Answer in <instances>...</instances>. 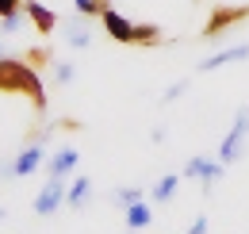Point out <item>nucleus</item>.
Here are the masks:
<instances>
[{
  "label": "nucleus",
  "instance_id": "nucleus-5",
  "mask_svg": "<svg viewBox=\"0 0 249 234\" xmlns=\"http://www.w3.org/2000/svg\"><path fill=\"white\" fill-rule=\"evenodd\" d=\"M62 204H65V180L62 176H50V180L38 188V196H35V211H38V215H54Z\"/></svg>",
  "mask_w": 249,
  "mask_h": 234
},
{
  "label": "nucleus",
  "instance_id": "nucleus-12",
  "mask_svg": "<svg viewBox=\"0 0 249 234\" xmlns=\"http://www.w3.org/2000/svg\"><path fill=\"white\" fill-rule=\"evenodd\" d=\"M126 211V227L130 231H142V227H150L154 223V200L146 204V200H138V204H130V207H123Z\"/></svg>",
  "mask_w": 249,
  "mask_h": 234
},
{
  "label": "nucleus",
  "instance_id": "nucleus-21",
  "mask_svg": "<svg viewBox=\"0 0 249 234\" xmlns=\"http://www.w3.org/2000/svg\"><path fill=\"white\" fill-rule=\"evenodd\" d=\"M19 8H23V0H0V16H12Z\"/></svg>",
  "mask_w": 249,
  "mask_h": 234
},
{
  "label": "nucleus",
  "instance_id": "nucleus-14",
  "mask_svg": "<svg viewBox=\"0 0 249 234\" xmlns=\"http://www.w3.org/2000/svg\"><path fill=\"white\" fill-rule=\"evenodd\" d=\"M180 180H184V176H180V173H169V176H161V180H157L154 188H150V200H154V204H169Z\"/></svg>",
  "mask_w": 249,
  "mask_h": 234
},
{
  "label": "nucleus",
  "instance_id": "nucleus-16",
  "mask_svg": "<svg viewBox=\"0 0 249 234\" xmlns=\"http://www.w3.org/2000/svg\"><path fill=\"white\" fill-rule=\"evenodd\" d=\"M23 16H27L23 8H19V12H12V16H0V35H16V31L23 27Z\"/></svg>",
  "mask_w": 249,
  "mask_h": 234
},
{
  "label": "nucleus",
  "instance_id": "nucleus-1",
  "mask_svg": "<svg viewBox=\"0 0 249 234\" xmlns=\"http://www.w3.org/2000/svg\"><path fill=\"white\" fill-rule=\"evenodd\" d=\"M0 92H23L38 116L46 112V88H42V81H38L31 61L0 58Z\"/></svg>",
  "mask_w": 249,
  "mask_h": 234
},
{
  "label": "nucleus",
  "instance_id": "nucleus-23",
  "mask_svg": "<svg viewBox=\"0 0 249 234\" xmlns=\"http://www.w3.org/2000/svg\"><path fill=\"white\" fill-rule=\"evenodd\" d=\"M4 215H8V211H4V207H0V219H4Z\"/></svg>",
  "mask_w": 249,
  "mask_h": 234
},
{
  "label": "nucleus",
  "instance_id": "nucleus-4",
  "mask_svg": "<svg viewBox=\"0 0 249 234\" xmlns=\"http://www.w3.org/2000/svg\"><path fill=\"white\" fill-rule=\"evenodd\" d=\"M242 20H249V4H242V8H211V20L203 27V39H222L226 31L234 27V23H242Z\"/></svg>",
  "mask_w": 249,
  "mask_h": 234
},
{
  "label": "nucleus",
  "instance_id": "nucleus-24",
  "mask_svg": "<svg viewBox=\"0 0 249 234\" xmlns=\"http://www.w3.org/2000/svg\"><path fill=\"white\" fill-rule=\"evenodd\" d=\"M0 58H4V42H0Z\"/></svg>",
  "mask_w": 249,
  "mask_h": 234
},
{
  "label": "nucleus",
  "instance_id": "nucleus-2",
  "mask_svg": "<svg viewBox=\"0 0 249 234\" xmlns=\"http://www.w3.org/2000/svg\"><path fill=\"white\" fill-rule=\"evenodd\" d=\"M246 138H249V108H242V112L234 116V123H230V131H226L222 146H218V161H222V165H230V161H242Z\"/></svg>",
  "mask_w": 249,
  "mask_h": 234
},
{
  "label": "nucleus",
  "instance_id": "nucleus-6",
  "mask_svg": "<svg viewBox=\"0 0 249 234\" xmlns=\"http://www.w3.org/2000/svg\"><path fill=\"white\" fill-rule=\"evenodd\" d=\"M100 20H104V31L115 39V42H123V46H134V23L119 16L111 4H104V12H100Z\"/></svg>",
  "mask_w": 249,
  "mask_h": 234
},
{
  "label": "nucleus",
  "instance_id": "nucleus-18",
  "mask_svg": "<svg viewBox=\"0 0 249 234\" xmlns=\"http://www.w3.org/2000/svg\"><path fill=\"white\" fill-rule=\"evenodd\" d=\"M54 77H58V85H73L77 81V65H69V61L54 65Z\"/></svg>",
  "mask_w": 249,
  "mask_h": 234
},
{
  "label": "nucleus",
  "instance_id": "nucleus-11",
  "mask_svg": "<svg viewBox=\"0 0 249 234\" xmlns=\"http://www.w3.org/2000/svg\"><path fill=\"white\" fill-rule=\"evenodd\" d=\"M77 161H81V154H77L73 146H62L54 157H50V161H46V173H50V176H62V180H65V176L77 169Z\"/></svg>",
  "mask_w": 249,
  "mask_h": 234
},
{
  "label": "nucleus",
  "instance_id": "nucleus-13",
  "mask_svg": "<svg viewBox=\"0 0 249 234\" xmlns=\"http://www.w3.org/2000/svg\"><path fill=\"white\" fill-rule=\"evenodd\" d=\"M89 196H92V180H89V176H77V180L65 188V204L69 207H85Z\"/></svg>",
  "mask_w": 249,
  "mask_h": 234
},
{
  "label": "nucleus",
  "instance_id": "nucleus-15",
  "mask_svg": "<svg viewBox=\"0 0 249 234\" xmlns=\"http://www.w3.org/2000/svg\"><path fill=\"white\" fill-rule=\"evenodd\" d=\"M157 42H161L157 23H134V46H157Z\"/></svg>",
  "mask_w": 249,
  "mask_h": 234
},
{
  "label": "nucleus",
  "instance_id": "nucleus-3",
  "mask_svg": "<svg viewBox=\"0 0 249 234\" xmlns=\"http://www.w3.org/2000/svg\"><path fill=\"white\" fill-rule=\"evenodd\" d=\"M222 169H226V165H222L218 157H203V154H199V157H192L184 169H180V176H184V180H199V184H203V196H211V188L218 184Z\"/></svg>",
  "mask_w": 249,
  "mask_h": 234
},
{
  "label": "nucleus",
  "instance_id": "nucleus-8",
  "mask_svg": "<svg viewBox=\"0 0 249 234\" xmlns=\"http://www.w3.org/2000/svg\"><path fill=\"white\" fill-rule=\"evenodd\" d=\"M46 161V154H42V138L35 142V146H27L16 161H12V176H31V173H38V165Z\"/></svg>",
  "mask_w": 249,
  "mask_h": 234
},
{
  "label": "nucleus",
  "instance_id": "nucleus-19",
  "mask_svg": "<svg viewBox=\"0 0 249 234\" xmlns=\"http://www.w3.org/2000/svg\"><path fill=\"white\" fill-rule=\"evenodd\" d=\"M142 200V188H119L115 192V204L119 207H130V204H138Z\"/></svg>",
  "mask_w": 249,
  "mask_h": 234
},
{
  "label": "nucleus",
  "instance_id": "nucleus-10",
  "mask_svg": "<svg viewBox=\"0 0 249 234\" xmlns=\"http://www.w3.org/2000/svg\"><path fill=\"white\" fill-rule=\"evenodd\" d=\"M246 58H249V42H238V46H226V50H218V54H211V58H203V61H199V69L211 73V69H218V65L246 61Z\"/></svg>",
  "mask_w": 249,
  "mask_h": 234
},
{
  "label": "nucleus",
  "instance_id": "nucleus-20",
  "mask_svg": "<svg viewBox=\"0 0 249 234\" xmlns=\"http://www.w3.org/2000/svg\"><path fill=\"white\" fill-rule=\"evenodd\" d=\"M188 92V81H177V85H169L165 88V104H173V100H177V96H184Z\"/></svg>",
  "mask_w": 249,
  "mask_h": 234
},
{
  "label": "nucleus",
  "instance_id": "nucleus-7",
  "mask_svg": "<svg viewBox=\"0 0 249 234\" xmlns=\"http://www.w3.org/2000/svg\"><path fill=\"white\" fill-rule=\"evenodd\" d=\"M85 20H89V16H81V12L65 20V42H69L73 50H85V46L92 42V27H89Z\"/></svg>",
  "mask_w": 249,
  "mask_h": 234
},
{
  "label": "nucleus",
  "instance_id": "nucleus-9",
  "mask_svg": "<svg viewBox=\"0 0 249 234\" xmlns=\"http://www.w3.org/2000/svg\"><path fill=\"white\" fill-rule=\"evenodd\" d=\"M23 12H27V20L35 23L38 35H50V31L58 27V16H54L46 4H38V0H23Z\"/></svg>",
  "mask_w": 249,
  "mask_h": 234
},
{
  "label": "nucleus",
  "instance_id": "nucleus-22",
  "mask_svg": "<svg viewBox=\"0 0 249 234\" xmlns=\"http://www.w3.org/2000/svg\"><path fill=\"white\" fill-rule=\"evenodd\" d=\"M188 234H207V219H203V215H199V219H196V223H192V227H188Z\"/></svg>",
  "mask_w": 249,
  "mask_h": 234
},
{
  "label": "nucleus",
  "instance_id": "nucleus-17",
  "mask_svg": "<svg viewBox=\"0 0 249 234\" xmlns=\"http://www.w3.org/2000/svg\"><path fill=\"white\" fill-rule=\"evenodd\" d=\"M104 4H107V0H73V8H77L81 16H100Z\"/></svg>",
  "mask_w": 249,
  "mask_h": 234
}]
</instances>
